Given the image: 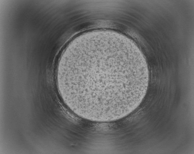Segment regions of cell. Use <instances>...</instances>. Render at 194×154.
Returning a JSON list of instances; mask_svg holds the SVG:
<instances>
[{"label":"cell","instance_id":"cell-1","mask_svg":"<svg viewBox=\"0 0 194 154\" xmlns=\"http://www.w3.org/2000/svg\"><path fill=\"white\" fill-rule=\"evenodd\" d=\"M114 53L93 51L73 62L64 79L67 96L76 106L92 114L109 116L141 103L148 87V72L134 59Z\"/></svg>","mask_w":194,"mask_h":154}]
</instances>
